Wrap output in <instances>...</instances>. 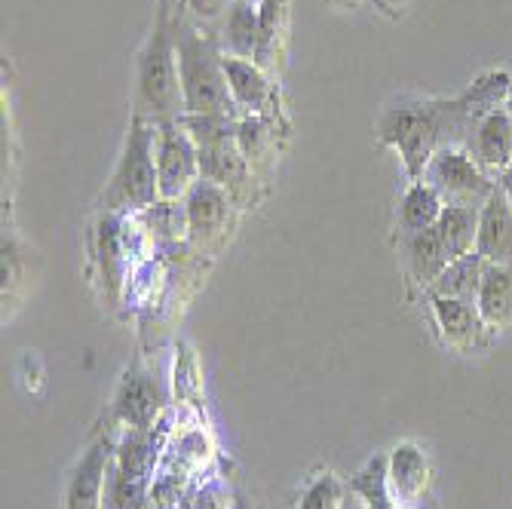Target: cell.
<instances>
[{
    "label": "cell",
    "mask_w": 512,
    "mask_h": 509,
    "mask_svg": "<svg viewBox=\"0 0 512 509\" xmlns=\"http://www.w3.org/2000/svg\"><path fill=\"white\" fill-rule=\"evenodd\" d=\"M509 86L506 71H488L454 99H396L378 117V138L399 154L408 178L421 181L436 151L467 148L476 123L506 102Z\"/></svg>",
    "instance_id": "1"
},
{
    "label": "cell",
    "mask_w": 512,
    "mask_h": 509,
    "mask_svg": "<svg viewBox=\"0 0 512 509\" xmlns=\"http://www.w3.org/2000/svg\"><path fill=\"white\" fill-rule=\"evenodd\" d=\"M135 114L148 120H178L184 114L175 19L169 0H157L151 34L135 59Z\"/></svg>",
    "instance_id": "2"
},
{
    "label": "cell",
    "mask_w": 512,
    "mask_h": 509,
    "mask_svg": "<svg viewBox=\"0 0 512 509\" xmlns=\"http://www.w3.org/2000/svg\"><path fill=\"white\" fill-rule=\"evenodd\" d=\"M175 46H178V74L184 114H234L237 105L230 99L224 50L218 34L200 31L181 13L175 16Z\"/></svg>",
    "instance_id": "3"
},
{
    "label": "cell",
    "mask_w": 512,
    "mask_h": 509,
    "mask_svg": "<svg viewBox=\"0 0 512 509\" xmlns=\"http://www.w3.org/2000/svg\"><path fill=\"white\" fill-rule=\"evenodd\" d=\"M160 200L157 178V123L135 114L126 129V142L102 191V212H142Z\"/></svg>",
    "instance_id": "4"
},
{
    "label": "cell",
    "mask_w": 512,
    "mask_h": 509,
    "mask_svg": "<svg viewBox=\"0 0 512 509\" xmlns=\"http://www.w3.org/2000/svg\"><path fill=\"white\" fill-rule=\"evenodd\" d=\"M421 181L445 200V206H482L497 184L470 157L467 148H442L427 163Z\"/></svg>",
    "instance_id": "5"
},
{
    "label": "cell",
    "mask_w": 512,
    "mask_h": 509,
    "mask_svg": "<svg viewBox=\"0 0 512 509\" xmlns=\"http://www.w3.org/2000/svg\"><path fill=\"white\" fill-rule=\"evenodd\" d=\"M157 178L160 200H184L200 181V151L181 120H157Z\"/></svg>",
    "instance_id": "6"
},
{
    "label": "cell",
    "mask_w": 512,
    "mask_h": 509,
    "mask_svg": "<svg viewBox=\"0 0 512 509\" xmlns=\"http://www.w3.org/2000/svg\"><path fill=\"white\" fill-rule=\"evenodd\" d=\"M184 209H188V240L197 246H209L227 234L230 215H234V197L221 184L200 178L184 194Z\"/></svg>",
    "instance_id": "7"
},
{
    "label": "cell",
    "mask_w": 512,
    "mask_h": 509,
    "mask_svg": "<svg viewBox=\"0 0 512 509\" xmlns=\"http://www.w3.org/2000/svg\"><path fill=\"white\" fill-rule=\"evenodd\" d=\"M108 464H111V439L96 436L68 476L65 485V503L62 509H102L105 485H108Z\"/></svg>",
    "instance_id": "8"
},
{
    "label": "cell",
    "mask_w": 512,
    "mask_h": 509,
    "mask_svg": "<svg viewBox=\"0 0 512 509\" xmlns=\"http://www.w3.org/2000/svg\"><path fill=\"white\" fill-rule=\"evenodd\" d=\"M218 43L224 56H237V59H249L258 65H270L273 56L267 50V40L261 31V16H258V4H249V0H234L227 10V16L218 25Z\"/></svg>",
    "instance_id": "9"
},
{
    "label": "cell",
    "mask_w": 512,
    "mask_h": 509,
    "mask_svg": "<svg viewBox=\"0 0 512 509\" xmlns=\"http://www.w3.org/2000/svg\"><path fill=\"white\" fill-rule=\"evenodd\" d=\"M476 255L485 264H512V206L500 184L479 209Z\"/></svg>",
    "instance_id": "10"
},
{
    "label": "cell",
    "mask_w": 512,
    "mask_h": 509,
    "mask_svg": "<svg viewBox=\"0 0 512 509\" xmlns=\"http://www.w3.org/2000/svg\"><path fill=\"white\" fill-rule=\"evenodd\" d=\"M467 151L485 172H503L512 163V120L506 108H494L476 123Z\"/></svg>",
    "instance_id": "11"
},
{
    "label": "cell",
    "mask_w": 512,
    "mask_h": 509,
    "mask_svg": "<svg viewBox=\"0 0 512 509\" xmlns=\"http://www.w3.org/2000/svg\"><path fill=\"white\" fill-rule=\"evenodd\" d=\"M145 457H148L145 430H135L120 445V460H117V470H114V479H111V506L114 509H138V503H142Z\"/></svg>",
    "instance_id": "12"
},
{
    "label": "cell",
    "mask_w": 512,
    "mask_h": 509,
    "mask_svg": "<svg viewBox=\"0 0 512 509\" xmlns=\"http://www.w3.org/2000/svg\"><path fill=\"white\" fill-rule=\"evenodd\" d=\"M424 488H427V454L411 442L396 445L387 464V491L393 503L408 509L421 500Z\"/></svg>",
    "instance_id": "13"
},
{
    "label": "cell",
    "mask_w": 512,
    "mask_h": 509,
    "mask_svg": "<svg viewBox=\"0 0 512 509\" xmlns=\"http://www.w3.org/2000/svg\"><path fill=\"white\" fill-rule=\"evenodd\" d=\"M157 408H160V390L154 378L148 372H138V368L126 372L114 399L117 418L132 430H148L151 421L157 418Z\"/></svg>",
    "instance_id": "14"
},
{
    "label": "cell",
    "mask_w": 512,
    "mask_h": 509,
    "mask_svg": "<svg viewBox=\"0 0 512 509\" xmlns=\"http://www.w3.org/2000/svg\"><path fill=\"white\" fill-rule=\"evenodd\" d=\"M224 74H227V89L230 99L243 114H264L270 99H273V86L258 62L237 59V56H224Z\"/></svg>",
    "instance_id": "15"
},
{
    "label": "cell",
    "mask_w": 512,
    "mask_h": 509,
    "mask_svg": "<svg viewBox=\"0 0 512 509\" xmlns=\"http://www.w3.org/2000/svg\"><path fill=\"white\" fill-rule=\"evenodd\" d=\"M430 304H433L436 326L442 329V338L451 347L470 350L482 341V329H488V326H485V319L476 304L454 301V298H430Z\"/></svg>",
    "instance_id": "16"
},
{
    "label": "cell",
    "mask_w": 512,
    "mask_h": 509,
    "mask_svg": "<svg viewBox=\"0 0 512 509\" xmlns=\"http://www.w3.org/2000/svg\"><path fill=\"white\" fill-rule=\"evenodd\" d=\"M402 258L408 273L427 289L439 280V273L451 264V255L439 237L436 224L430 230H417V234H402Z\"/></svg>",
    "instance_id": "17"
},
{
    "label": "cell",
    "mask_w": 512,
    "mask_h": 509,
    "mask_svg": "<svg viewBox=\"0 0 512 509\" xmlns=\"http://www.w3.org/2000/svg\"><path fill=\"white\" fill-rule=\"evenodd\" d=\"M476 307L488 329L509 326L512 322V264H485Z\"/></svg>",
    "instance_id": "18"
},
{
    "label": "cell",
    "mask_w": 512,
    "mask_h": 509,
    "mask_svg": "<svg viewBox=\"0 0 512 509\" xmlns=\"http://www.w3.org/2000/svg\"><path fill=\"white\" fill-rule=\"evenodd\" d=\"M482 273H485V261L476 252L463 255L439 273V280L430 286V298H454V301L476 304L482 289Z\"/></svg>",
    "instance_id": "19"
},
{
    "label": "cell",
    "mask_w": 512,
    "mask_h": 509,
    "mask_svg": "<svg viewBox=\"0 0 512 509\" xmlns=\"http://www.w3.org/2000/svg\"><path fill=\"white\" fill-rule=\"evenodd\" d=\"M479 209L482 206H445L436 230L451 255V261L476 252V234H479Z\"/></svg>",
    "instance_id": "20"
},
{
    "label": "cell",
    "mask_w": 512,
    "mask_h": 509,
    "mask_svg": "<svg viewBox=\"0 0 512 509\" xmlns=\"http://www.w3.org/2000/svg\"><path fill=\"white\" fill-rule=\"evenodd\" d=\"M445 209V200L430 188L427 181H411L408 191L399 203V230L402 234H417V230H430Z\"/></svg>",
    "instance_id": "21"
},
{
    "label": "cell",
    "mask_w": 512,
    "mask_h": 509,
    "mask_svg": "<svg viewBox=\"0 0 512 509\" xmlns=\"http://www.w3.org/2000/svg\"><path fill=\"white\" fill-rule=\"evenodd\" d=\"M145 230L160 240V243H175L181 237H188V209H184V200H157L154 206L138 212Z\"/></svg>",
    "instance_id": "22"
},
{
    "label": "cell",
    "mask_w": 512,
    "mask_h": 509,
    "mask_svg": "<svg viewBox=\"0 0 512 509\" xmlns=\"http://www.w3.org/2000/svg\"><path fill=\"white\" fill-rule=\"evenodd\" d=\"M353 491L362 494V500L368 503V509H402V506L393 503V497L387 491V464H384V457H375L353 479Z\"/></svg>",
    "instance_id": "23"
},
{
    "label": "cell",
    "mask_w": 512,
    "mask_h": 509,
    "mask_svg": "<svg viewBox=\"0 0 512 509\" xmlns=\"http://www.w3.org/2000/svg\"><path fill=\"white\" fill-rule=\"evenodd\" d=\"M230 4H234V0H178V7H181L178 13L188 22H194L200 31L218 34V25L227 16Z\"/></svg>",
    "instance_id": "24"
},
{
    "label": "cell",
    "mask_w": 512,
    "mask_h": 509,
    "mask_svg": "<svg viewBox=\"0 0 512 509\" xmlns=\"http://www.w3.org/2000/svg\"><path fill=\"white\" fill-rule=\"evenodd\" d=\"M338 503H341V491H338L335 476L329 473L316 476L301 497V509H338Z\"/></svg>",
    "instance_id": "25"
},
{
    "label": "cell",
    "mask_w": 512,
    "mask_h": 509,
    "mask_svg": "<svg viewBox=\"0 0 512 509\" xmlns=\"http://www.w3.org/2000/svg\"><path fill=\"white\" fill-rule=\"evenodd\" d=\"M497 184H500V191L506 194V200H509V206H512V163L500 172V181H497Z\"/></svg>",
    "instance_id": "26"
},
{
    "label": "cell",
    "mask_w": 512,
    "mask_h": 509,
    "mask_svg": "<svg viewBox=\"0 0 512 509\" xmlns=\"http://www.w3.org/2000/svg\"><path fill=\"white\" fill-rule=\"evenodd\" d=\"M329 4H335L341 10H356L359 4H365V0H329Z\"/></svg>",
    "instance_id": "27"
},
{
    "label": "cell",
    "mask_w": 512,
    "mask_h": 509,
    "mask_svg": "<svg viewBox=\"0 0 512 509\" xmlns=\"http://www.w3.org/2000/svg\"><path fill=\"white\" fill-rule=\"evenodd\" d=\"M381 4H384L387 10H402V7L408 4V0H381Z\"/></svg>",
    "instance_id": "28"
},
{
    "label": "cell",
    "mask_w": 512,
    "mask_h": 509,
    "mask_svg": "<svg viewBox=\"0 0 512 509\" xmlns=\"http://www.w3.org/2000/svg\"><path fill=\"white\" fill-rule=\"evenodd\" d=\"M503 108H506V114H509V120H512V86H509V92H506V102H503Z\"/></svg>",
    "instance_id": "29"
},
{
    "label": "cell",
    "mask_w": 512,
    "mask_h": 509,
    "mask_svg": "<svg viewBox=\"0 0 512 509\" xmlns=\"http://www.w3.org/2000/svg\"><path fill=\"white\" fill-rule=\"evenodd\" d=\"M234 509H252V506L246 503V497H237V500H234Z\"/></svg>",
    "instance_id": "30"
},
{
    "label": "cell",
    "mask_w": 512,
    "mask_h": 509,
    "mask_svg": "<svg viewBox=\"0 0 512 509\" xmlns=\"http://www.w3.org/2000/svg\"><path fill=\"white\" fill-rule=\"evenodd\" d=\"M249 4H258V0H249Z\"/></svg>",
    "instance_id": "31"
}]
</instances>
